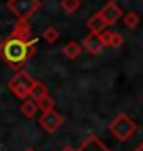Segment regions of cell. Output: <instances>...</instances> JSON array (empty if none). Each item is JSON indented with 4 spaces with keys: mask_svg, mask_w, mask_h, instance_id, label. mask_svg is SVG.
<instances>
[{
    "mask_svg": "<svg viewBox=\"0 0 143 151\" xmlns=\"http://www.w3.org/2000/svg\"><path fill=\"white\" fill-rule=\"evenodd\" d=\"M82 49H83V47L78 44V42H67V44L63 46V55L67 57V58H71V60H74V58L80 57Z\"/></svg>",
    "mask_w": 143,
    "mask_h": 151,
    "instance_id": "7c38bea8",
    "label": "cell"
},
{
    "mask_svg": "<svg viewBox=\"0 0 143 151\" xmlns=\"http://www.w3.org/2000/svg\"><path fill=\"white\" fill-rule=\"evenodd\" d=\"M100 38L103 42V46H109V47H122L123 46V37L120 33H112V31H102L100 33Z\"/></svg>",
    "mask_w": 143,
    "mask_h": 151,
    "instance_id": "9c48e42d",
    "label": "cell"
},
{
    "mask_svg": "<svg viewBox=\"0 0 143 151\" xmlns=\"http://www.w3.org/2000/svg\"><path fill=\"white\" fill-rule=\"evenodd\" d=\"M46 95H49L47 93V88L43 86L42 82H36L35 84V88H33V91H31V95H29V99L31 100H35V102H38L40 99H43Z\"/></svg>",
    "mask_w": 143,
    "mask_h": 151,
    "instance_id": "5bb4252c",
    "label": "cell"
},
{
    "mask_svg": "<svg viewBox=\"0 0 143 151\" xmlns=\"http://www.w3.org/2000/svg\"><path fill=\"white\" fill-rule=\"evenodd\" d=\"M7 9L18 20H29L40 9L38 0H7Z\"/></svg>",
    "mask_w": 143,
    "mask_h": 151,
    "instance_id": "277c9868",
    "label": "cell"
},
{
    "mask_svg": "<svg viewBox=\"0 0 143 151\" xmlns=\"http://www.w3.org/2000/svg\"><path fill=\"white\" fill-rule=\"evenodd\" d=\"M98 15L105 20L107 26H114L118 20L123 17V11H122V7H120L114 0H109V2L100 9V11H98Z\"/></svg>",
    "mask_w": 143,
    "mask_h": 151,
    "instance_id": "8992f818",
    "label": "cell"
},
{
    "mask_svg": "<svg viewBox=\"0 0 143 151\" xmlns=\"http://www.w3.org/2000/svg\"><path fill=\"white\" fill-rule=\"evenodd\" d=\"M36 82L38 80H35L27 71L22 69V71H16V75L7 82V88L15 96H18L20 100H26V99H29V95H31Z\"/></svg>",
    "mask_w": 143,
    "mask_h": 151,
    "instance_id": "3957f363",
    "label": "cell"
},
{
    "mask_svg": "<svg viewBox=\"0 0 143 151\" xmlns=\"http://www.w3.org/2000/svg\"><path fill=\"white\" fill-rule=\"evenodd\" d=\"M36 106H38V109H42V113L43 111H49V109H54V102H53V99H51L49 95H46L43 99H40L36 102Z\"/></svg>",
    "mask_w": 143,
    "mask_h": 151,
    "instance_id": "e0dca14e",
    "label": "cell"
},
{
    "mask_svg": "<svg viewBox=\"0 0 143 151\" xmlns=\"http://www.w3.org/2000/svg\"><path fill=\"white\" fill-rule=\"evenodd\" d=\"M83 47L89 51L91 55H98L105 46H103V42H102V38H100L98 33H89L83 40Z\"/></svg>",
    "mask_w": 143,
    "mask_h": 151,
    "instance_id": "ba28073f",
    "label": "cell"
},
{
    "mask_svg": "<svg viewBox=\"0 0 143 151\" xmlns=\"http://www.w3.org/2000/svg\"><path fill=\"white\" fill-rule=\"evenodd\" d=\"M58 29L56 27H46V31H43V33H42V38L43 40H46V42H49V44H53V42H56L58 40Z\"/></svg>",
    "mask_w": 143,
    "mask_h": 151,
    "instance_id": "2e32d148",
    "label": "cell"
},
{
    "mask_svg": "<svg viewBox=\"0 0 143 151\" xmlns=\"http://www.w3.org/2000/svg\"><path fill=\"white\" fill-rule=\"evenodd\" d=\"M74 151H111V149H109L96 135H91V137H87L82 142V146L78 149H74Z\"/></svg>",
    "mask_w": 143,
    "mask_h": 151,
    "instance_id": "52a82bcc",
    "label": "cell"
},
{
    "mask_svg": "<svg viewBox=\"0 0 143 151\" xmlns=\"http://www.w3.org/2000/svg\"><path fill=\"white\" fill-rule=\"evenodd\" d=\"M20 111H22V115H24V116H27V118H33V116L36 115V111H38V106H36V102H35V100L26 99V100H22Z\"/></svg>",
    "mask_w": 143,
    "mask_h": 151,
    "instance_id": "8fae6325",
    "label": "cell"
},
{
    "mask_svg": "<svg viewBox=\"0 0 143 151\" xmlns=\"http://www.w3.org/2000/svg\"><path fill=\"white\" fill-rule=\"evenodd\" d=\"M36 51V38L31 35L29 20H18L13 31L0 44V58L13 71H22Z\"/></svg>",
    "mask_w": 143,
    "mask_h": 151,
    "instance_id": "6da1fadb",
    "label": "cell"
},
{
    "mask_svg": "<svg viewBox=\"0 0 143 151\" xmlns=\"http://www.w3.org/2000/svg\"><path fill=\"white\" fill-rule=\"evenodd\" d=\"M62 9H63V11L65 13H76V11H78V9H80V6H82V2H80V0H62Z\"/></svg>",
    "mask_w": 143,
    "mask_h": 151,
    "instance_id": "9a60e30c",
    "label": "cell"
},
{
    "mask_svg": "<svg viewBox=\"0 0 143 151\" xmlns=\"http://www.w3.org/2000/svg\"><path fill=\"white\" fill-rule=\"evenodd\" d=\"M122 18H123V24H125L127 27H130V29L138 27L139 22H141V18H139V15H138L136 11H129V13H125Z\"/></svg>",
    "mask_w": 143,
    "mask_h": 151,
    "instance_id": "4fadbf2b",
    "label": "cell"
},
{
    "mask_svg": "<svg viewBox=\"0 0 143 151\" xmlns=\"http://www.w3.org/2000/svg\"><path fill=\"white\" fill-rule=\"evenodd\" d=\"M132 151H143V142H139V144H138V146H136Z\"/></svg>",
    "mask_w": 143,
    "mask_h": 151,
    "instance_id": "ac0fdd59",
    "label": "cell"
},
{
    "mask_svg": "<svg viewBox=\"0 0 143 151\" xmlns=\"http://www.w3.org/2000/svg\"><path fill=\"white\" fill-rule=\"evenodd\" d=\"M38 124L46 129L47 133H54L56 129L63 124V116L56 111V109H49V111H43L38 118Z\"/></svg>",
    "mask_w": 143,
    "mask_h": 151,
    "instance_id": "5b68a950",
    "label": "cell"
},
{
    "mask_svg": "<svg viewBox=\"0 0 143 151\" xmlns=\"http://www.w3.org/2000/svg\"><path fill=\"white\" fill-rule=\"evenodd\" d=\"M87 27H89L91 33H98V35H100L102 31H105L109 26L105 24V20H103L100 15H98V11H96V13H94L89 20H87Z\"/></svg>",
    "mask_w": 143,
    "mask_h": 151,
    "instance_id": "30bf717a",
    "label": "cell"
},
{
    "mask_svg": "<svg viewBox=\"0 0 143 151\" xmlns=\"http://www.w3.org/2000/svg\"><path fill=\"white\" fill-rule=\"evenodd\" d=\"M26 151H35V149H33V147H29V149H26Z\"/></svg>",
    "mask_w": 143,
    "mask_h": 151,
    "instance_id": "ffe728a7",
    "label": "cell"
},
{
    "mask_svg": "<svg viewBox=\"0 0 143 151\" xmlns=\"http://www.w3.org/2000/svg\"><path fill=\"white\" fill-rule=\"evenodd\" d=\"M109 131H111L120 142H127V140L138 131V124L132 116H129L125 113H120L114 120L109 124Z\"/></svg>",
    "mask_w": 143,
    "mask_h": 151,
    "instance_id": "7a4b0ae2",
    "label": "cell"
},
{
    "mask_svg": "<svg viewBox=\"0 0 143 151\" xmlns=\"http://www.w3.org/2000/svg\"><path fill=\"white\" fill-rule=\"evenodd\" d=\"M62 151H74V149H71V147H63Z\"/></svg>",
    "mask_w": 143,
    "mask_h": 151,
    "instance_id": "d6986e66",
    "label": "cell"
}]
</instances>
